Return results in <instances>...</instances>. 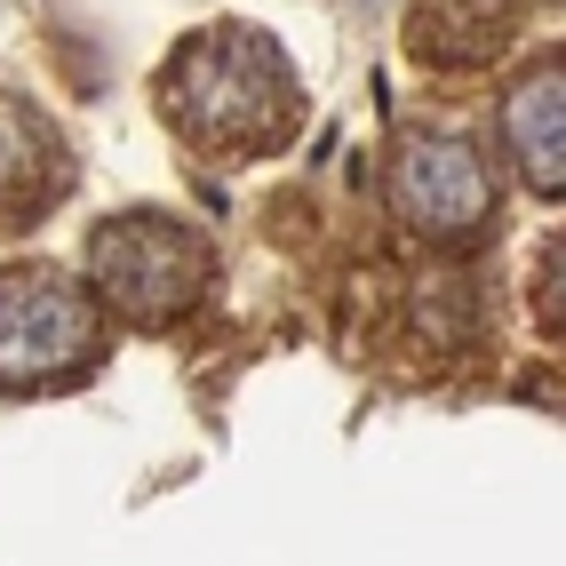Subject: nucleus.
<instances>
[{"instance_id": "20e7f679", "label": "nucleus", "mask_w": 566, "mask_h": 566, "mask_svg": "<svg viewBox=\"0 0 566 566\" xmlns=\"http://www.w3.org/2000/svg\"><path fill=\"white\" fill-rule=\"evenodd\" d=\"M391 208L415 240L431 248H471L486 240V223H495L503 192H495V168H486V153L471 136H407L399 160H391Z\"/></svg>"}, {"instance_id": "423d86ee", "label": "nucleus", "mask_w": 566, "mask_h": 566, "mask_svg": "<svg viewBox=\"0 0 566 566\" xmlns=\"http://www.w3.org/2000/svg\"><path fill=\"white\" fill-rule=\"evenodd\" d=\"M503 153L526 192H543V200L566 192V72H558V56L535 64L503 96Z\"/></svg>"}, {"instance_id": "f03ea898", "label": "nucleus", "mask_w": 566, "mask_h": 566, "mask_svg": "<svg viewBox=\"0 0 566 566\" xmlns=\"http://www.w3.org/2000/svg\"><path fill=\"white\" fill-rule=\"evenodd\" d=\"M208 287H216V248L184 216L136 208V216H112L88 240V295L104 312H120L128 327L192 319L208 304Z\"/></svg>"}, {"instance_id": "f257e3e1", "label": "nucleus", "mask_w": 566, "mask_h": 566, "mask_svg": "<svg viewBox=\"0 0 566 566\" xmlns=\"http://www.w3.org/2000/svg\"><path fill=\"white\" fill-rule=\"evenodd\" d=\"M160 112L216 160H263L304 128V81L255 24H200L160 64Z\"/></svg>"}, {"instance_id": "39448f33", "label": "nucleus", "mask_w": 566, "mask_h": 566, "mask_svg": "<svg viewBox=\"0 0 566 566\" xmlns=\"http://www.w3.org/2000/svg\"><path fill=\"white\" fill-rule=\"evenodd\" d=\"M64 192H72V144L41 104L0 96V232L41 223Z\"/></svg>"}, {"instance_id": "0eeeda50", "label": "nucleus", "mask_w": 566, "mask_h": 566, "mask_svg": "<svg viewBox=\"0 0 566 566\" xmlns=\"http://www.w3.org/2000/svg\"><path fill=\"white\" fill-rule=\"evenodd\" d=\"M511 24H518L511 0H415L407 49L439 72H479L511 49Z\"/></svg>"}, {"instance_id": "7ed1b4c3", "label": "nucleus", "mask_w": 566, "mask_h": 566, "mask_svg": "<svg viewBox=\"0 0 566 566\" xmlns=\"http://www.w3.org/2000/svg\"><path fill=\"white\" fill-rule=\"evenodd\" d=\"M104 359V304L49 263L0 272V391H64Z\"/></svg>"}, {"instance_id": "1a4fd4ad", "label": "nucleus", "mask_w": 566, "mask_h": 566, "mask_svg": "<svg viewBox=\"0 0 566 566\" xmlns=\"http://www.w3.org/2000/svg\"><path fill=\"white\" fill-rule=\"evenodd\" d=\"M535 312H543V327L558 335V248L543 255V272H535Z\"/></svg>"}, {"instance_id": "6e6552de", "label": "nucleus", "mask_w": 566, "mask_h": 566, "mask_svg": "<svg viewBox=\"0 0 566 566\" xmlns=\"http://www.w3.org/2000/svg\"><path fill=\"white\" fill-rule=\"evenodd\" d=\"M415 319H423L447 352L471 344V335H479V295H471V280H423V295H415Z\"/></svg>"}]
</instances>
